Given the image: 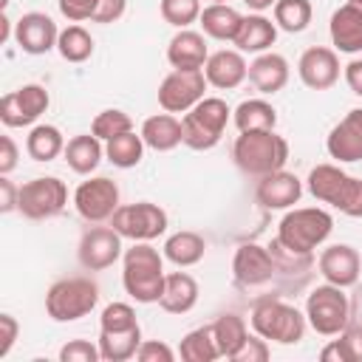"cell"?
Masks as SVG:
<instances>
[{
  "label": "cell",
  "mask_w": 362,
  "mask_h": 362,
  "mask_svg": "<svg viewBox=\"0 0 362 362\" xmlns=\"http://www.w3.org/2000/svg\"><path fill=\"white\" fill-rule=\"evenodd\" d=\"M339 337L345 339V345H348V351H351L354 362H362V328H359V325H354V328H345Z\"/></svg>",
  "instance_id": "816d5d0a"
},
{
  "label": "cell",
  "mask_w": 362,
  "mask_h": 362,
  "mask_svg": "<svg viewBox=\"0 0 362 362\" xmlns=\"http://www.w3.org/2000/svg\"><path fill=\"white\" fill-rule=\"evenodd\" d=\"M124 11H127V0H99V8L90 23L110 25V23H119L124 17Z\"/></svg>",
  "instance_id": "bcb514c9"
},
{
  "label": "cell",
  "mask_w": 362,
  "mask_h": 362,
  "mask_svg": "<svg viewBox=\"0 0 362 362\" xmlns=\"http://www.w3.org/2000/svg\"><path fill=\"white\" fill-rule=\"evenodd\" d=\"M17 334H20L17 320H14L11 314H0V359L8 356V351H11L14 339H17Z\"/></svg>",
  "instance_id": "7dc6e473"
},
{
  "label": "cell",
  "mask_w": 362,
  "mask_h": 362,
  "mask_svg": "<svg viewBox=\"0 0 362 362\" xmlns=\"http://www.w3.org/2000/svg\"><path fill=\"white\" fill-rule=\"evenodd\" d=\"M212 334H215V342H218L221 356L232 359L238 354V348L246 342L249 328H246V320L243 317H238V314H221L212 322Z\"/></svg>",
  "instance_id": "d590c367"
},
{
  "label": "cell",
  "mask_w": 362,
  "mask_h": 362,
  "mask_svg": "<svg viewBox=\"0 0 362 362\" xmlns=\"http://www.w3.org/2000/svg\"><path fill=\"white\" fill-rule=\"evenodd\" d=\"M277 272L274 257L269 252V246H257V243H240L235 249L232 257V274L240 286H263L266 280H272V274Z\"/></svg>",
  "instance_id": "d6986e66"
},
{
  "label": "cell",
  "mask_w": 362,
  "mask_h": 362,
  "mask_svg": "<svg viewBox=\"0 0 362 362\" xmlns=\"http://www.w3.org/2000/svg\"><path fill=\"white\" fill-rule=\"evenodd\" d=\"M65 136L57 124H34L25 136V153L34 161H54L65 153Z\"/></svg>",
  "instance_id": "1f68e13d"
},
{
  "label": "cell",
  "mask_w": 362,
  "mask_h": 362,
  "mask_svg": "<svg viewBox=\"0 0 362 362\" xmlns=\"http://www.w3.org/2000/svg\"><path fill=\"white\" fill-rule=\"evenodd\" d=\"M107 223L122 238L136 243V240H156L158 235H164L170 226V218L158 204L136 201V204H122Z\"/></svg>",
  "instance_id": "30bf717a"
},
{
  "label": "cell",
  "mask_w": 362,
  "mask_h": 362,
  "mask_svg": "<svg viewBox=\"0 0 362 362\" xmlns=\"http://www.w3.org/2000/svg\"><path fill=\"white\" fill-rule=\"evenodd\" d=\"M74 206L82 221L88 223H105L113 218V212L122 206L119 204V187L107 175H96L82 181L74 189Z\"/></svg>",
  "instance_id": "8fae6325"
},
{
  "label": "cell",
  "mask_w": 362,
  "mask_h": 362,
  "mask_svg": "<svg viewBox=\"0 0 362 362\" xmlns=\"http://www.w3.org/2000/svg\"><path fill=\"white\" fill-rule=\"evenodd\" d=\"M62 156H65V164L76 175H90L99 167V161L105 158V147H102V139H96L93 133H79V136L68 139Z\"/></svg>",
  "instance_id": "f1b7e54d"
},
{
  "label": "cell",
  "mask_w": 362,
  "mask_h": 362,
  "mask_svg": "<svg viewBox=\"0 0 362 362\" xmlns=\"http://www.w3.org/2000/svg\"><path fill=\"white\" fill-rule=\"evenodd\" d=\"M130 130H133V119H130V113H124L119 107H107V110L96 113V119L90 122V133L102 141H110V139L130 133Z\"/></svg>",
  "instance_id": "f35d334b"
},
{
  "label": "cell",
  "mask_w": 362,
  "mask_h": 362,
  "mask_svg": "<svg viewBox=\"0 0 362 362\" xmlns=\"http://www.w3.org/2000/svg\"><path fill=\"white\" fill-rule=\"evenodd\" d=\"M99 8V0H59V11L65 20L71 23H82V20H93Z\"/></svg>",
  "instance_id": "ee69618b"
},
{
  "label": "cell",
  "mask_w": 362,
  "mask_h": 362,
  "mask_svg": "<svg viewBox=\"0 0 362 362\" xmlns=\"http://www.w3.org/2000/svg\"><path fill=\"white\" fill-rule=\"evenodd\" d=\"M232 122H235V127L240 133H246V130H274L277 110L266 99H243L232 110Z\"/></svg>",
  "instance_id": "d6a6232c"
},
{
  "label": "cell",
  "mask_w": 362,
  "mask_h": 362,
  "mask_svg": "<svg viewBox=\"0 0 362 362\" xmlns=\"http://www.w3.org/2000/svg\"><path fill=\"white\" fill-rule=\"evenodd\" d=\"M305 187L317 201L339 209L342 215L362 218V178L348 175L339 164L311 167V173L305 178Z\"/></svg>",
  "instance_id": "3957f363"
},
{
  "label": "cell",
  "mask_w": 362,
  "mask_h": 362,
  "mask_svg": "<svg viewBox=\"0 0 362 362\" xmlns=\"http://www.w3.org/2000/svg\"><path fill=\"white\" fill-rule=\"evenodd\" d=\"M249 82L257 93L274 96L288 85V59L274 51H263L249 62Z\"/></svg>",
  "instance_id": "603a6c76"
},
{
  "label": "cell",
  "mask_w": 362,
  "mask_h": 362,
  "mask_svg": "<svg viewBox=\"0 0 362 362\" xmlns=\"http://www.w3.org/2000/svg\"><path fill=\"white\" fill-rule=\"evenodd\" d=\"M325 150L337 164H356L362 161V107L348 110L328 133Z\"/></svg>",
  "instance_id": "2e32d148"
},
{
  "label": "cell",
  "mask_w": 362,
  "mask_h": 362,
  "mask_svg": "<svg viewBox=\"0 0 362 362\" xmlns=\"http://www.w3.org/2000/svg\"><path fill=\"white\" fill-rule=\"evenodd\" d=\"M99 303V286L90 277H62L45 291V314L54 322H76Z\"/></svg>",
  "instance_id": "8992f818"
},
{
  "label": "cell",
  "mask_w": 362,
  "mask_h": 362,
  "mask_svg": "<svg viewBox=\"0 0 362 362\" xmlns=\"http://www.w3.org/2000/svg\"><path fill=\"white\" fill-rule=\"evenodd\" d=\"M51 105V96L42 85L28 82L17 90H8L0 99V122L6 127H31Z\"/></svg>",
  "instance_id": "5bb4252c"
},
{
  "label": "cell",
  "mask_w": 362,
  "mask_h": 362,
  "mask_svg": "<svg viewBox=\"0 0 362 362\" xmlns=\"http://www.w3.org/2000/svg\"><path fill=\"white\" fill-rule=\"evenodd\" d=\"M17 144L11 136H0V175H8L17 167Z\"/></svg>",
  "instance_id": "c3c4849f"
},
{
  "label": "cell",
  "mask_w": 362,
  "mask_h": 362,
  "mask_svg": "<svg viewBox=\"0 0 362 362\" xmlns=\"http://www.w3.org/2000/svg\"><path fill=\"white\" fill-rule=\"evenodd\" d=\"M204 76L218 90H235L243 79H249V62L243 59V54L238 48H221V51L209 54V59L204 65Z\"/></svg>",
  "instance_id": "7402d4cb"
},
{
  "label": "cell",
  "mask_w": 362,
  "mask_h": 362,
  "mask_svg": "<svg viewBox=\"0 0 362 362\" xmlns=\"http://www.w3.org/2000/svg\"><path fill=\"white\" fill-rule=\"evenodd\" d=\"M158 11H161V20L170 23L173 28H189L192 23H198L204 6L201 0H161Z\"/></svg>",
  "instance_id": "ab89813d"
},
{
  "label": "cell",
  "mask_w": 362,
  "mask_h": 362,
  "mask_svg": "<svg viewBox=\"0 0 362 362\" xmlns=\"http://www.w3.org/2000/svg\"><path fill=\"white\" fill-rule=\"evenodd\" d=\"M57 51H59V57L65 62L79 65V62L90 59V54H93V37H90L88 28H82L79 23H74V25H68V28L59 31Z\"/></svg>",
  "instance_id": "8d00e7d4"
},
{
  "label": "cell",
  "mask_w": 362,
  "mask_h": 362,
  "mask_svg": "<svg viewBox=\"0 0 362 362\" xmlns=\"http://www.w3.org/2000/svg\"><path fill=\"white\" fill-rule=\"evenodd\" d=\"M229 116H232V110L221 96H204L195 107H189L181 116L184 144L189 150H212L223 139Z\"/></svg>",
  "instance_id": "52a82bcc"
},
{
  "label": "cell",
  "mask_w": 362,
  "mask_h": 362,
  "mask_svg": "<svg viewBox=\"0 0 362 362\" xmlns=\"http://www.w3.org/2000/svg\"><path fill=\"white\" fill-rule=\"evenodd\" d=\"M320 359H322V362H354V356H351V351H348V345H345L342 337H339V339H331V342L320 351Z\"/></svg>",
  "instance_id": "f907efd6"
},
{
  "label": "cell",
  "mask_w": 362,
  "mask_h": 362,
  "mask_svg": "<svg viewBox=\"0 0 362 362\" xmlns=\"http://www.w3.org/2000/svg\"><path fill=\"white\" fill-rule=\"evenodd\" d=\"M274 25L283 28L286 34H300L311 23V0H277L274 3Z\"/></svg>",
  "instance_id": "74e56055"
},
{
  "label": "cell",
  "mask_w": 362,
  "mask_h": 362,
  "mask_svg": "<svg viewBox=\"0 0 362 362\" xmlns=\"http://www.w3.org/2000/svg\"><path fill=\"white\" fill-rule=\"evenodd\" d=\"M274 40H277V25L269 17H263V14L255 11V14L243 17L240 31H238V37H235L232 45L240 54H263V51H269L274 45Z\"/></svg>",
  "instance_id": "83f0119b"
},
{
  "label": "cell",
  "mask_w": 362,
  "mask_h": 362,
  "mask_svg": "<svg viewBox=\"0 0 362 362\" xmlns=\"http://www.w3.org/2000/svg\"><path fill=\"white\" fill-rule=\"evenodd\" d=\"M317 269H320V274H322L325 283L351 288V286L359 280L362 257H359V252H356L351 243H334V246H325V249L320 252Z\"/></svg>",
  "instance_id": "ac0fdd59"
},
{
  "label": "cell",
  "mask_w": 362,
  "mask_h": 362,
  "mask_svg": "<svg viewBox=\"0 0 362 362\" xmlns=\"http://www.w3.org/2000/svg\"><path fill=\"white\" fill-rule=\"evenodd\" d=\"M164 255L150 246V240H136L122 255V286L130 300L150 305L158 303L164 291Z\"/></svg>",
  "instance_id": "6da1fadb"
},
{
  "label": "cell",
  "mask_w": 362,
  "mask_h": 362,
  "mask_svg": "<svg viewBox=\"0 0 362 362\" xmlns=\"http://www.w3.org/2000/svg\"><path fill=\"white\" fill-rule=\"evenodd\" d=\"M141 325L122 328V331H99V351L105 362H127L139 354L141 345Z\"/></svg>",
  "instance_id": "4dcf8cb0"
},
{
  "label": "cell",
  "mask_w": 362,
  "mask_h": 362,
  "mask_svg": "<svg viewBox=\"0 0 362 362\" xmlns=\"http://www.w3.org/2000/svg\"><path fill=\"white\" fill-rule=\"evenodd\" d=\"M68 204V187L57 175H40L20 187L17 212L28 221H48L57 218Z\"/></svg>",
  "instance_id": "9c48e42d"
},
{
  "label": "cell",
  "mask_w": 362,
  "mask_h": 362,
  "mask_svg": "<svg viewBox=\"0 0 362 362\" xmlns=\"http://www.w3.org/2000/svg\"><path fill=\"white\" fill-rule=\"evenodd\" d=\"M198 23H201V31H204L209 40H218V42H235L243 17H240L238 8L226 6V3H209V6H204Z\"/></svg>",
  "instance_id": "4316f807"
},
{
  "label": "cell",
  "mask_w": 362,
  "mask_h": 362,
  "mask_svg": "<svg viewBox=\"0 0 362 362\" xmlns=\"http://www.w3.org/2000/svg\"><path fill=\"white\" fill-rule=\"evenodd\" d=\"M178 356L184 362H215L221 356V351H218L212 325H201V328H192L189 334H184V339L178 345Z\"/></svg>",
  "instance_id": "836d02e7"
},
{
  "label": "cell",
  "mask_w": 362,
  "mask_h": 362,
  "mask_svg": "<svg viewBox=\"0 0 362 362\" xmlns=\"http://www.w3.org/2000/svg\"><path fill=\"white\" fill-rule=\"evenodd\" d=\"M144 147H147V144H144L141 133L136 136V133L130 130V133H122V136L105 141V158H107L113 167H119V170H130V167H136V164L144 158Z\"/></svg>",
  "instance_id": "e575fe53"
},
{
  "label": "cell",
  "mask_w": 362,
  "mask_h": 362,
  "mask_svg": "<svg viewBox=\"0 0 362 362\" xmlns=\"http://www.w3.org/2000/svg\"><path fill=\"white\" fill-rule=\"evenodd\" d=\"M243 3H246V6L252 8V11H257V14H263L266 8H274V3H277V0H243Z\"/></svg>",
  "instance_id": "db71d44e"
},
{
  "label": "cell",
  "mask_w": 362,
  "mask_h": 362,
  "mask_svg": "<svg viewBox=\"0 0 362 362\" xmlns=\"http://www.w3.org/2000/svg\"><path fill=\"white\" fill-rule=\"evenodd\" d=\"M17 201H20V187H14L8 175H0V212L17 209Z\"/></svg>",
  "instance_id": "681fc988"
},
{
  "label": "cell",
  "mask_w": 362,
  "mask_h": 362,
  "mask_svg": "<svg viewBox=\"0 0 362 362\" xmlns=\"http://www.w3.org/2000/svg\"><path fill=\"white\" fill-rule=\"evenodd\" d=\"M122 235L113 229V226H102V223H93L82 232L79 238V246H76V257L82 263V269L88 272H105L110 269L122 255Z\"/></svg>",
  "instance_id": "7c38bea8"
},
{
  "label": "cell",
  "mask_w": 362,
  "mask_h": 362,
  "mask_svg": "<svg viewBox=\"0 0 362 362\" xmlns=\"http://www.w3.org/2000/svg\"><path fill=\"white\" fill-rule=\"evenodd\" d=\"M141 139L150 150L156 153H170L175 150L178 144H184V127H181V119L175 113H156L150 119H144L141 124Z\"/></svg>",
  "instance_id": "d4e9b609"
},
{
  "label": "cell",
  "mask_w": 362,
  "mask_h": 362,
  "mask_svg": "<svg viewBox=\"0 0 362 362\" xmlns=\"http://www.w3.org/2000/svg\"><path fill=\"white\" fill-rule=\"evenodd\" d=\"M300 82L311 90H328L339 82V57L328 45H311L297 59Z\"/></svg>",
  "instance_id": "9a60e30c"
},
{
  "label": "cell",
  "mask_w": 362,
  "mask_h": 362,
  "mask_svg": "<svg viewBox=\"0 0 362 362\" xmlns=\"http://www.w3.org/2000/svg\"><path fill=\"white\" fill-rule=\"evenodd\" d=\"M8 37H11V20L3 11V17H0V42H8Z\"/></svg>",
  "instance_id": "11a10c76"
},
{
  "label": "cell",
  "mask_w": 362,
  "mask_h": 362,
  "mask_svg": "<svg viewBox=\"0 0 362 362\" xmlns=\"http://www.w3.org/2000/svg\"><path fill=\"white\" fill-rule=\"evenodd\" d=\"M232 158L240 173L252 178H263L277 173L288 161V141L274 130H246L232 144Z\"/></svg>",
  "instance_id": "7a4b0ae2"
},
{
  "label": "cell",
  "mask_w": 362,
  "mask_h": 362,
  "mask_svg": "<svg viewBox=\"0 0 362 362\" xmlns=\"http://www.w3.org/2000/svg\"><path fill=\"white\" fill-rule=\"evenodd\" d=\"M305 320L320 337H339L351 322V300L342 286L322 283L305 300Z\"/></svg>",
  "instance_id": "ba28073f"
},
{
  "label": "cell",
  "mask_w": 362,
  "mask_h": 362,
  "mask_svg": "<svg viewBox=\"0 0 362 362\" xmlns=\"http://www.w3.org/2000/svg\"><path fill=\"white\" fill-rule=\"evenodd\" d=\"M206 76L204 71H170L161 85H158V105L167 113H187L204 99L206 90Z\"/></svg>",
  "instance_id": "4fadbf2b"
},
{
  "label": "cell",
  "mask_w": 362,
  "mask_h": 362,
  "mask_svg": "<svg viewBox=\"0 0 362 362\" xmlns=\"http://www.w3.org/2000/svg\"><path fill=\"white\" fill-rule=\"evenodd\" d=\"M272 356L269 339H263L260 334H249L246 342L238 348V354L232 356V362H266Z\"/></svg>",
  "instance_id": "7bdbcfd3"
},
{
  "label": "cell",
  "mask_w": 362,
  "mask_h": 362,
  "mask_svg": "<svg viewBox=\"0 0 362 362\" xmlns=\"http://www.w3.org/2000/svg\"><path fill=\"white\" fill-rule=\"evenodd\" d=\"M345 82H348L351 93L362 96V59H351L345 65Z\"/></svg>",
  "instance_id": "f5cc1de1"
},
{
  "label": "cell",
  "mask_w": 362,
  "mask_h": 362,
  "mask_svg": "<svg viewBox=\"0 0 362 362\" xmlns=\"http://www.w3.org/2000/svg\"><path fill=\"white\" fill-rule=\"evenodd\" d=\"M348 3H354V6H359V8H362V0H348Z\"/></svg>",
  "instance_id": "9f6ffc18"
},
{
  "label": "cell",
  "mask_w": 362,
  "mask_h": 362,
  "mask_svg": "<svg viewBox=\"0 0 362 362\" xmlns=\"http://www.w3.org/2000/svg\"><path fill=\"white\" fill-rule=\"evenodd\" d=\"M331 232L334 218L320 206H291L277 223V240L297 255H311L331 238Z\"/></svg>",
  "instance_id": "277c9868"
},
{
  "label": "cell",
  "mask_w": 362,
  "mask_h": 362,
  "mask_svg": "<svg viewBox=\"0 0 362 362\" xmlns=\"http://www.w3.org/2000/svg\"><path fill=\"white\" fill-rule=\"evenodd\" d=\"M209 59L206 48V34L192 31V28H178L167 45V62L175 71H204Z\"/></svg>",
  "instance_id": "44dd1931"
},
{
  "label": "cell",
  "mask_w": 362,
  "mask_h": 362,
  "mask_svg": "<svg viewBox=\"0 0 362 362\" xmlns=\"http://www.w3.org/2000/svg\"><path fill=\"white\" fill-rule=\"evenodd\" d=\"M204 252H206V240L198 232H192V229L173 232L164 240V257L170 263H175L178 269H189V266L201 263L204 260Z\"/></svg>",
  "instance_id": "f546056e"
},
{
  "label": "cell",
  "mask_w": 362,
  "mask_h": 362,
  "mask_svg": "<svg viewBox=\"0 0 362 362\" xmlns=\"http://www.w3.org/2000/svg\"><path fill=\"white\" fill-rule=\"evenodd\" d=\"M328 34H331L334 51L359 54L362 51V8L354 3L339 6L328 20Z\"/></svg>",
  "instance_id": "cb8c5ba5"
},
{
  "label": "cell",
  "mask_w": 362,
  "mask_h": 362,
  "mask_svg": "<svg viewBox=\"0 0 362 362\" xmlns=\"http://www.w3.org/2000/svg\"><path fill=\"white\" fill-rule=\"evenodd\" d=\"M300 195H303V181L286 170L257 178L255 187V198L263 209H291L294 204H300Z\"/></svg>",
  "instance_id": "ffe728a7"
},
{
  "label": "cell",
  "mask_w": 362,
  "mask_h": 362,
  "mask_svg": "<svg viewBox=\"0 0 362 362\" xmlns=\"http://www.w3.org/2000/svg\"><path fill=\"white\" fill-rule=\"evenodd\" d=\"M139 362H173L175 359V351L161 342V339H144L139 345V354H136Z\"/></svg>",
  "instance_id": "f6af8a7d"
},
{
  "label": "cell",
  "mask_w": 362,
  "mask_h": 362,
  "mask_svg": "<svg viewBox=\"0 0 362 362\" xmlns=\"http://www.w3.org/2000/svg\"><path fill=\"white\" fill-rule=\"evenodd\" d=\"M198 303V280L187 272H170L164 277V291L158 297L161 311L167 314H187Z\"/></svg>",
  "instance_id": "484cf974"
},
{
  "label": "cell",
  "mask_w": 362,
  "mask_h": 362,
  "mask_svg": "<svg viewBox=\"0 0 362 362\" xmlns=\"http://www.w3.org/2000/svg\"><path fill=\"white\" fill-rule=\"evenodd\" d=\"M57 40H59V28L42 11H28L14 23V42L20 45L23 54L31 57L48 54L51 48H57Z\"/></svg>",
  "instance_id": "e0dca14e"
},
{
  "label": "cell",
  "mask_w": 362,
  "mask_h": 362,
  "mask_svg": "<svg viewBox=\"0 0 362 362\" xmlns=\"http://www.w3.org/2000/svg\"><path fill=\"white\" fill-rule=\"evenodd\" d=\"M209 3H226V0H209Z\"/></svg>",
  "instance_id": "6f0895ef"
},
{
  "label": "cell",
  "mask_w": 362,
  "mask_h": 362,
  "mask_svg": "<svg viewBox=\"0 0 362 362\" xmlns=\"http://www.w3.org/2000/svg\"><path fill=\"white\" fill-rule=\"evenodd\" d=\"M249 322H252L255 334H260L263 339L277 342V345H297L308 328L305 311H300L297 305H288L277 297H266V300L255 303Z\"/></svg>",
  "instance_id": "5b68a950"
},
{
  "label": "cell",
  "mask_w": 362,
  "mask_h": 362,
  "mask_svg": "<svg viewBox=\"0 0 362 362\" xmlns=\"http://www.w3.org/2000/svg\"><path fill=\"white\" fill-rule=\"evenodd\" d=\"M99 359H102L99 345L88 339H68L59 348V362H99Z\"/></svg>",
  "instance_id": "b9f144b4"
},
{
  "label": "cell",
  "mask_w": 362,
  "mask_h": 362,
  "mask_svg": "<svg viewBox=\"0 0 362 362\" xmlns=\"http://www.w3.org/2000/svg\"><path fill=\"white\" fill-rule=\"evenodd\" d=\"M139 325L136 311L130 303H110L105 305L102 317H99V331H122V328H133Z\"/></svg>",
  "instance_id": "60d3db41"
}]
</instances>
